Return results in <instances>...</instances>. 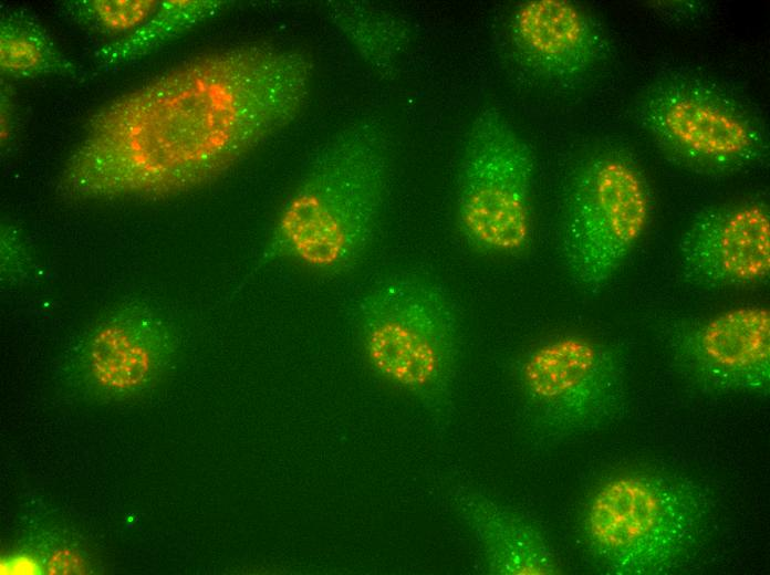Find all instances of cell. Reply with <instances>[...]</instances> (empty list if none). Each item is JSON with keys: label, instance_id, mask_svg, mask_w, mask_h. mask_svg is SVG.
<instances>
[{"label": "cell", "instance_id": "cell-1", "mask_svg": "<svg viewBox=\"0 0 770 575\" xmlns=\"http://www.w3.org/2000/svg\"><path fill=\"white\" fill-rule=\"evenodd\" d=\"M312 63L242 44L183 62L100 106L59 177L75 199L164 197L229 170L299 113Z\"/></svg>", "mask_w": 770, "mask_h": 575}, {"label": "cell", "instance_id": "cell-2", "mask_svg": "<svg viewBox=\"0 0 770 575\" xmlns=\"http://www.w3.org/2000/svg\"><path fill=\"white\" fill-rule=\"evenodd\" d=\"M388 174L378 126L358 123L341 132L290 194L249 275L277 260L332 275L352 270L376 232Z\"/></svg>", "mask_w": 770, "mask_h": 575}, {"label": "cell", "instance_id": "cell-3", "mask_svg": "<svg viewBox=\"0 0 770 575\" xmlns=\"http://www.w3.org/2000/svg\"><path fill=\"white\" fill-rule=\"evenodd\" d=\"M355 316L371 367L435 419L448 421L461 341L458 311L447 290L424 273H394L363 294Z\"/></svg>", "mask_w": 770, "mask_h": 575}, {"label": "cell", "instance_id": "cell-4", "mask_svg": "<svg viewBox=\"0 0 770 575\" xmlns=\"http://www.w3.org/2000/svg\"><path fill=\"white\" fill-rule=\"evenodd\" d=\"M707 519V500L691 482L634 472L610 479L593 493L583 532L590 552L607 572L655 575L686 561Z\"/></svg>", "mask_w": 770, "mask_h": 575}, {"label": "cell", "instance_id": "cell-5", "mask_svg": "<svg viewBox=\"0 0 770 575\" xmlns=\"http://www.w3.org/2000/svg\"><path fill=\"white\" fill-rule=\"evenodd\" d=\"M633 112L658 150L694 172L737 174L769 156L764 125L753 111L701 77L663 76L638 95Z\"/></svg>", "mask_w": 770, "mask_h": 575}, {"label": "cell", "instance_id": "cell-6", "mask_svg": "<svg viewBox=\"0 0 770 575\" xmlns=\"http://www.w3.org/2000/svg\"><path fill=\"white\" fill-rule=\"evenodd\" d=\"M652 210L647 180L623 149L586 157L569 181L562 208L561 252L574 282L601 291L644 234Z\"/></svg>", "mask_w": 770, "mask_h": 575}, {"label": "cell", "instance_id": "cell-7", "mask_svg": "<svg viewBox=\"0 0 770 575\" xmlns=\"http://www.w3.org/2000/svg\"><path fill=\"white\" fill-rule=\"evenodd\" d=\"M523 421L544 443L603 428L624 409V365L615 349L579 334L551 336L517 362Z\"/></svg>", "mask_w": 770, "mask_h": 575}, {"label": "cell", "instance_id": "cell-8", "mask_svg": "<svg viewBox=\"0 0 770 575\" xmlns=\"http://www.w3.org/2000/svg\"><path fill=\"white\" fill-rule=\"evenodd\" d=\"M533 155L496 107L475 116L464 144L457 178L456 219L476 252L517 257L532 237Z\"/></svg>", "mask_w": 770, "mask_h": 575}, {"label": "cell", "instance_id": "cell-9", "mask_svg": "<svg viewBox=\"0 0 770 575\" xmlns=\"http://www.w3.org/2000/svg\"><path fill=\"white\" fill-rule=\"evenodd\" d=\"M176 349L171 327L144 304L122 306L96 322L69 352L62 377L76 397L116 401L153 387Z\"/></svg>", "mask_w": 770, "mask_h": 575}, {"label": "cell", "instance_id": "cell-10", "mask_svg": "<svg viewBox=\"0 0 770 575\" xmlns=\"http://www.w3.org/2000/svg\"><path fill=\"white\" fill-rule=\"evenodd\" d=\"M669 348L678 369L712 393L766 394L770 385V312L742 305L676 325Z\"/></svg>", "mask_w": 770, "mask_h": 575}, {"label": "cell", "instance_id": "cell-11", "mask_svg": "<svg viewBox=\"0 0 770 575\" xmlns=\"http://www.w3.org/2000/svg\"><path fill=\"white\" fill-rule=\"evenodd\" d=\"M684 279L706 289L764 284L770 275V209L743 199L698 213L678 241Z\"/></svg>", "mask_w": 770, "mask_h": 575}, {"label": "cell", "instance_id": "cell-12", "mask_svg": "<svg viewBox=\"0 0 770 575\" xmlns=\"http://www.w3.org/2000/svg\"><path fill=\"white\" fill-rule=\"evenodd\" d=\"M508 36L518 62L552 84L579 83L606 58V40L595 20L566 0L521 2L510 14Z\"/></svg>", "mask_w": 770, "mask_h": 575}, {"label": "cell", "instance_id": "cell-13", "mask_svg": "<svg viewBox=\"0 0 770 575\" xmlns=\"http://www.w3.org/2000/svg\"><path fill=\"white\" fill-rule=\"evenodd\" d=\"M458 515L474 533L488 573L552 575L560 567L540 530L487 495L459 488L452 493Z\"/></svg>", "mask_w": 770, "mask_h": 575}, {"label": "cell", "instance_id": "cell-14", "mask_svg": "<svg viewBox=\"0 0 770 575\" xmlns=\"http://www.w3.org/2000/svg\"><path fill=\"white\" fill-rule=\"evenodd\" d=\"M230 3L226 0H159L157 10L142 25L94 51V72L108 71L159 50Z\"/></svg>", "mask_w": 770, "mask_h": 575}, {"label": "cell", "instance_id": "cell-15", "mask_svg": "<svg viewBox=\"0 0 770 575\" xmlns=\"http://www.w3.org/2000/svg\"><path fill=\"white\" fill-rule=\"evenodd\" d=\"M0 70L17 80L44 76L80 79L76 63L58 46L39 18L24 8L0 14Z\"/></svg>", "mask_w": 770, "mask_h": 575}, {"label": "cell", "instance_id": "cell-16", "mask_svg": "<svg viewBox=\"0 0 770 575\" xmlns=\"http://www.w3.org/2000/svg\"><path fill=\"white\" fill-rule=\"evenodd\" d=\"M329 12L367 64L383 75L392 74L410 40L406 22L361 2H334Z\"/></svg>", "mask_w": 770, "mask_h": 575}, {"label": "cell", "instance_id": "cell-17", "mask_svg": "<svg viewBox=\"0 0 770 575\" xmlns=\"http://www.w3.org/2000/svg\"><path fill=\"white\" fill-rule=\"evenodd\" d=\"M159 0H67L61 13L84 30L100 35H127L157 10Z\"/></svg>", "mask_w": 770, "mask_h": 575}, {"label": "cell", "instance_id": "cell-18", "mask_svg": "<svg viewBox=\"0 0 770 575\" xmlns=\"http://www.w3.org/2000/svg\"><path fill=\"white\" fill-rule=\"evenodd\" d=\"M1 153L7 155L15 145L20 132V117L13 87L2 81L0 91Z\"/></svg>", "mask_w": 770, "mask_h": 575}]
</instances>
